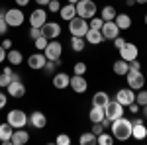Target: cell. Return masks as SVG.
Wrapping results in <instances>:
<instances>
[{
	"instance_id": "6da1fadb",
	"label": "cell",
	"mask_w": 147,
	"mask_h": 145,
	"mask_svg": "<svg viewBox=\"0 0 147 145\" xmlns=\"http://www.w3.org/2000/svg\"><path fill=\"white\" fill-rule=\"evenodd\" d=\"M131 127H134L131 120H129V118H124V116H120L118 120H114V122H112L110 132H112L114 139H118V141H125V139L131 137Z\"/></svg>"
},
{
	"instance_id": "7a4b0ae2",
	"label": "cell",
	"mask_w": 147,
	"mask_h": 145,
	"mask_svg": "<svg viewBox=\"0 0 147 145\" xmlns=\"http://www.w3.org/2000/svg\"><path fill=\"white\" fill-rule=\"evenodd\" d=\"M75 8H77V16L84 18V20H90L92 16H96V10H98V6L92 0H79L75 4Z\"/></svg>"
},
{
	"instance_id": "3957f363",
	"label": "cell",
	"mask_w": 147,
	"mask_h": 145,
	"mask_svg": "<svg viewBox=\"0 0 147 145\" xmlns=\"http://www.w3.org/2000/svg\"><path fill=\"white\" fill-rule=\"evenodd\" d=\"M69 32L71 35H77V37H84V34L88 32V20L75 16L73 20H69Z\"/></svg>"
},
{
	"instance_id": "277c9868",
	"label": "cell",
	"mask_w": 147,
	"mask_h": 145,
	"mask_svg": "<svg viewBox=\"0 0 147 145\" xmlns=\"http://www.w3.org/2000/svg\"><path fill=\"white\" fill-rule=\"evenodd\" d=\"M4 20L8 24V28H20L26 22V16L20 8H10V10H4Z\"/></svg>"
},
{
	"instance_id": "5b68a950",
	"label": "cell",
	"mask_w": 147,
	"mask_h": 145,
	"mask_svg": "<svg viewBox=\"0 0 147 145\" xmlns=\"http://www.w3.org/2000/svg\"><path fill=\"white\" fill-rule=\"evenodd\" d=\"M6 122L10 123L14 129L26 127V125H28V114H26L24 110H10L8 116H6Z\"/></svg>"
},
{
	"instance_id": "8992f818",
	"label": "cell",
	"mask_w": 147,
	"mask_h": 145,
	"mask_svg": "<svg viewBox=\"0 0 147 145\" xmlns=\"http://www.w3.org/2000/svg\"><path fill=\"white\" fill-rule=\"evenodd\" d=\"M43 55H45L47 61H59L61 55H63V45L59 43L57 39H49L47 47L43 49Z\"/></svg>"
},
{
	"instance_id": "52a82bcc",
	"label": "cell",
	"mask_w": 147,
	"mask_h": 145,
	"mask_svg": "<svg viewBox=\"0 0 147 145\" xmlns=\"http://www.w3.org/2000/svg\"><path fill=\"white\" fill-rule=\"evenodd\" d=\"M104 114H106V118L114 122V120H118L120 116H124V106L120 104V102L116 100V98H110V100L106 102V106H104Z\"/></svg>"
},
{
	"instance_id": "ba28073f",
	"label": "cell",
	"mask_w": 147,
	"mask_h": 145,
	"mask_svg": "<svg viewBox=\"0 0 147 145\" xmlns=\"http://www.w3.org/2000/svg\"><path fill=\"white\" fill-rule=\"evenodd\" d=\"M127 86L134 90H141L143 88V84H145V77H143V73L141 71H127Z\"/></svg>"
},
{
	"instance_id": "9c48e42d",
	"label": "cell",
	"mask_w": 147,
	"mask_h": 145,
	"mask_svg": "<svg viewBox=\"0 0 147 145\" xmlns=\"http://www.w3.org/2000/svg\"><path fill=\"white\" fill-rule=\"evenodd\" d=\"M116 100L120 102L122 106H129L131 102H136V90L134 88H120L116 92Z\"/></svg>"
},
{
	"instance_id": "30bf717a",
	"label": "cell",
	"mask_w": 147,
	"mask_h": 145,
	"mask_svg": "<svg viewBox=\"0 0 147 145\" xmlns=\"http://www.w3.org/2000/svg\"><path fill=\"white\" fill-rule=\"evenodd\" d=\"M145 118H134L131 123H134V127H131V137H136V139H145L147 137V127H145Z\"/></svg>"
},
{
	"instance_id": "8fae6325",
	"label": "cell",
	"mask_w": 147,
	"mask_h": 145,
	"mask_svg": "<svg viewBox=\"0 0 147 145\" xmlns=\"http://www.w3.org/2000/svg\"><path fill=\"white\" fill-rule=\"evenodd\" d=\"M118 51H120V59H124V61H127V63L134 61V59H137V53H139V51H137V45L136 43H127V41H125L124 47H120Z\"/></svg>"
},
{
	"instance_id": "7c38bea8",
	"label": "cell",
	"mask_w": 147,
	"mask_h": 145,
	"mask_svg": "<svg viewBox=\"0 0 147 145\" xmlns=\"http://www.w3.org/2000/svg\"><path fill=\"white\" fill-rule=\"evenodd\" d=\"M28 123L32 127H35V129H43L47 125V116L43 112L35 110V112H32V116H28Z\"/></svg>"
},
{
	"instance_id": "4fadbf2b",
	"label": "cell",
	"mask_w": 147,
	"mask_h": 145,
	"mask_svg": "<svg viewBox=\"0 0 147 145\" xmlns=\"http://www.w3.org/2000/svg\"><path fill=\"white\" fill-rule=\"evenodd\" d=\"M100 32H102V37H104V41L106 39H116L118 35H120V28L116 26V22H104L102 24V28H100Z\"/></svg>"
},
{
	"instance_id": "5bb4252c",
	"label": "cell",
	"mask_w": 147,
	"mask_h": 145,
	"mask_svg": "<svg viewBox=\"0 0 147 145\" xmlns=\"http://www.w3.org/2000/svg\"><path fill=\"white\" fill-rule=\"evenodd\" d=\"M12 80H22V78H20L18 73H14V69H12V67H4V69H2V73H0V88H6Z\"/></svg>"
},
{
	"instance_id": "9a60e30c",
	"label": "cell",
	"mask_w": 147,
	"mask_h": 145,
	"mask_svg": "<svg viewBox=\"0 0 147 145\" xmlns=\"http://www.w3.org/2000/svg\"><path fill=\"white\" fill-rule=\"evenodd\" d=\"M69 86L75 90L77 94H82V92H86V88H88V82H86L84 75H73V77H71V82H69Z\"/></svg>"
},
{
	"instance_id": "2e32d148",
	"label": "cell",
	"mask_w": 147,
	"mask_h": 145,
	"mask_svg": "<svg viewBox=\"0 0 147 145\" xmlns=\"http://www.w3.org/2000/svg\"><path fill=\"white\" fill-rule=\"evenodd\" d=\"M41 34L45 35L47 39H57L61 35V26L57 22H45L41 26Z\"/></svg>"
},
{
	"instance_id": "e0dca14e",
	"label": "cell",
	"mask_w": 147,
	"mask_h": 145,
	"mask_svg": "<svg viewBox=\"0 0 147 145\" xmlns=\"http://www.w3.org/2000/svg\"><path fill=\"white\" fill-rule=\"evenodd\" d=\"M45 22H47V12L43 10V8H35V10L30 14V24H32V28H41Z\"/></svg>"
},
{
	"instance_id": "ac0fdd59",
	"label": "cell",
	"mask_w": 147,
	"mask_h": 145,
	"mask_svg": "<svg viewBox=\"0 0 147 145\" xmlns=\"http://www.w3.org/2000/svg\"><path fill=\"white\" fill-rule=\"evenodd\" d=\"M6 88H8V96H12V98H24L26 96V86H24L22 80H12Z\"/></svg>"
},
{
	"instance_id": "d6986e66",
	"label": "cell",
	"mask_w": 147,
	"mask_h": 145,
	"mask_svg": "<svg viewBox=\"0 0 147 145\" xmlns=\"http://www.w3.org/2000/svg\"><path fill=\"white\" fill-rule=\"evenodd\" d=\"M45 63H47V59H45V55H43V51H41V53H32L30 59H28V67L34 69V71L43 69V67H45Z\"/></svg>"
},
{
	"instance_id": "ffe728a7",
	"label": "cell",
	"mask_w": 147,
	"mask_h": 145,
	"mask_svg": "<svg viewBox=\"0 0 147 145\" xmlns=\"http://www.w3.org/2000/svg\"><path fill=\"white\" fill-rule=\"evenodd\" d=\"M30 141V132H26L24 127H18V129H14V134H12V139L10 143L12 145H24Z\"/></svg>"
},
{
	"instance_id": "44dd1931",
	"label": "cell",
	"mask_w": 147,
	"mask_h": 145,
	"mask_svg": "<svg viewBox=\"0 0 147 145\" xmlns=\"http://www.w3.org/2000/svg\"><path fill=\"white\" fill-rule=\"evenodd\" d=\"M69 82H71V77H69L67 73H55L53 75V86L55 88H59V90L67 88Z\"/></svg>"
},
{
	"instance_id": "7402d4cb",
	"label": "cell",
	"mask_w": 147,
	"mask_h": 145,
	"mask_svg": "<svg viewBox=\"0 0 147 145\" xmlns=\"http://www.w3.org/2000/svg\"><path fill=\"white\" fill-rule=\"evenodd\" d=\"M12 134H14V127H12L10 123H0V143L8 145L12 139Z\"/></svg>"
},
{
	"instance_id": "603a6c76",
	"label": "cell",
	"mask_w": 147,
	"mask_h": 145,
	"mask_svg": "<svg viewBox=\"0 0 147 145\" xmlns=\"http://www.w3.org/2000/svg\"><path fill=\"white\" fill-rule=\"evenodd\" d=\"M84 39H86V43H92V45H100L102 41H104L100 30H90V28H88V32L84 34Z\"/></svg>"
},
{
	"instance_id": "cb8c5ba5",
	"label": "cell",
	"mask_w": 147,
	"mask_h": 145,
	"mask_svg": "<svg viewBox=\"0 0 147 145\" xmlns=\"http://www.w3.org/2000/svg\"><path fill=\"white\" fill-rule=\"evenodd\" d=\"M59 16L65 20V22H69V20H73L75 16H77V8H75V4H71V2H67L65 6H61V10H59Z\"/></svg>"
},
{
	"instance_id": "d4e9b609",
	"label": "cell",
	"mask_w": 147,
	"mask_h": 145,
	"mask_svg": "<svg viewBox=\"0 0 147 145\" xmlns=\"http://www.w3.org/2000/svg\"><path fill=\"white\" fill-rule=\"evenodd\" d=\"M6 59H8L10 65H16V67L24 63V55L18 51V49H8V51H6Z\"/></svg>"
},
{
	"instance_id": "484cf974",
	"label": "cell",
	"mask_w": 147,
	"mask_h": 145,
	"mask_svg": "<svg viewBox=\"0 0 147 145\" xmlns=\"http://www.w3.org/2000/svg\"><path fill=\"white\" fill-rule=\"evenodd\" d=\"M114 22H116V26H118L120 30H129V28H131V18H129L127 14H116Z\"/></svg>"
},
{
	"instance_id": "4316f807",
	"label": "cell",
	"mask_w": 147,
	"mask_h": 145,
	"mask_svg": "<svg viewBox=\"0 0 147 145\" xmlns=\"http://www.w3.org/2000/svg\"><path fill=\"white\" fill-rule=\"evenodd\" d=\"M88 118H90V122H92V123L102 122V120L106 118V114H104V108H102V106H92L90 112H88Z\"/></svg>"
},
{
	"instance_id": "83f0119b",
	"label": "cell",
	"mask_w": 147,
	"mask_h": 145,
	"mask_svg": "<svg viewBox=\"0 0 147 145\" xmlns=\"http://www.w3.org/2000/svg\"><path fill=\"white\" fill-rule=\"evenodd\" d=\"M114 73L118 75V77H125L127 75V71H129V63L127 61H124V59H118L116 63H114Z\"/></svg>"
},
{
	"instance_id": "f1b7e54d",
	"label": "cell",
	"mask_w": 147,
	"mask_h": 145,
	"mask_svg": "<svg viewBox=\"0 0 147 145\" xmlns=\"http://www.w3.org/2000/svg\"><path fill=\"white\" fill-rule=\"evenodd\" d=\"M110 100V96L104 92V90H98V92H94V96H92V106H106V102Z\"/></svg>"
},
{
	"instance_id": "f546056e",
	"label": "cell",
	"mask_w": 147,
	"mask_h": 145,
	"mask_svg": "<svg viewBox=\"0 0 147 145\" xmlns=\"http://www.w3.org/2000/svg\"><path fill=\"white\" fill-rule=\"evenodd\" d=\"M116 14H118V12H116V8L108 4V6H104V8H102V12H100V18L104 20V22H114Z\"/></svg>"
},
{
	"instance_id": "4dcf8cb0",
	"label": "cell",
	"mask_w": 147,
	"mask_h": 145,
	"mask_svg": "<svg viewBox=\"0 0 147 145\" xmlns=\"http://www.w3.org/2000/svg\"><path fill=\"white\" fill-rule=\"evenodd\" d=\"M84 45H86V39H84V37H77V35L71 37V49H73L75 53H80V51L84 49Z\"/></svg>"
},
{
	"instance_id": "1f68e13d",
	"label": "cell",
	"mask_w": 147,
	"mask_h": 145,
	"mask_svg": "<svg viewBox=\"0 0 147 145\" xmlns=\"http://www.w3.org/2000/svg\"><path fill=\"white\" fill-rule=\"evenodd\" d=\"M96 143L98 145H112L114 143V135H110L108 132H102L100 135H96Z\"/></svg>"
},
{
	"instance_id": "d6a6232c",
	"label": "cell",
	"mask_w": 147,
	"mask_h": 145,
	"mask_svg": "<svg viewBox=\"0 0 147 145\" xmlns=\"http://www.w3.org/2000/svg\"><path fill=\"white\" fill-rule=\"evenodd\" d=\"M80 145H94L96 143V135L92 134V132H86V134H82L80 135Z\"/></svg>"
},
{
	"instance_id": "836d02e7",
	"label": "cell",
	"mask_w": 147,
	"mask_h": 145,
	"mask_svg": "<svg viewBox=\"0 0 147 145\" xmlns=\"http://www.w3.org/2000/svg\"><path fill=\"white\" fill-rule=\"evenodd\" d=\"M57 67H61V59H59V61H47L45 67H43V71H45L47 75H53Z\"/></svg>"
},
{
	"instance_id": "e575fe53",
	"label": "cell",
	"mask_w": 147,
	"mask_h": 145,
	"mask_svg": "<svg viewBox=\"0 0 147 145\" xmlns=\"http://www.w3.org/2000/svg\"><path fill=\"white\" fill-rule=\"evenodd\" d=\"M102 24H104V20H102V18H98V16H92L90 20H88V28H90V30H100Z\"/></svg>"
},
{
	"instance_id": "d590c367",
	"label": "cell",
	"mask_w": 147,
	"mask_h": 145,
	"mask_svg": "<svg viewBox=\"0 0 147 145\" xmlns=\"http://www.w3.org/2000/svg\"><path fill=\"white\" fill-rule=\"evenodd\" d=\"M136 102L139 104V106H145V104H147V90H145V88L137 90V94H136Z\"/></svg>"
},
{
	"instance_id": "8d00e7d4",
	"label": "cell",
	"mask_w": 147,
	"mask_h": 145,
	"mask_svg": "<svg viewBox=\"0 0 147 145\" xmlns=\"http://www.w3.org/2000/svg\"><path fill=\"white\" fill-rule=\"evenodd\" d=\"M47 41H49V39H47L45 35H41V37H37V39H34L35 49H37V51H43V49L47 47Z\"/></svg>"
},
{
	"instance_id": "74e56055",
	"label": "cell",
	"mask_w": 147,
	"mask_h": 145,
	"mask_svg": "<svg viewBox=\"0 0 147 145\" xmlns=\"http://www.w3.org/2000/svg\"><path fill=\"white\" fill-rule=\"evenodd\" d=\"M47 10L59 14V10H61V2H59V0H49V4H47Z\"/></svg>"
},
{
	"instance_id": "f35d334b",
	"label": "cell",
	"mask_w": 147,
	"mask_h": 145,
	"mask_svg": "<svg viewBox=\"0 0 147 145\" xmlns=\"http://www.w3.org/2000/svg\"><path fill=\"white\" fill-rule=\"evenodd\" d=\"M8 32V24L4 20V10H0V35H4Z\"/></svg>"
},
{
	"instance_id": "ab89813d",
	"label": "cell",
	"mask_w": 147,
	"mask_h": 145,
	"mask_svg": "<svg viewBox=\"0 0 147 145\" xmlns=\"http://www.w3.org/2000/svg\"><path fill=\"white\" fill-rule=\"evenodd\" d=\"M73 71H75V75H84V73H86V65H84L82 61H79V63L73 67Z\"/></svg>"
},
{
	"instance_id": "60d3db41",
	"label": "cell",
	"mask_w": 147,
	"mask_h": 145,
	"mask_svg": "<svg viewBox=\"0 0 147 145\" xmlns=\"http://www.w3.org/2000/svg\"><path fill=\"white\" fill-rule=\"evenodd\" d=\"M41 28H30V37L32 39H37V37H41Z\"/></svg>"
},
{
	"instance_id": "b9f144b4",
	"label": "cell",
	"mask_w": 147,
	"mask_h": 145,
	"mask_svg": "<svg viewBox=\"0 0 147 145\" xmlns=\"http://www.w3.org/2000/svg\"><path fill=\"white\" fill-rule=\"evenodd\" d=\"M55 141H57L59 145H69V143H71V137H69V135H65V134H61V135L55 139Z\"/></svg>"
},
{
	"instance_id": "7bdbcfd3",
	"label": "cell",
	"mask_w": 147,
	"mask_h": 145,
	"mask_svg": "<svg viewBox=\"0 0 147 145\" xmlns=\"http://www.w3.org/2000/svg\"><path fill=\"white\" fill-rule=\"evenodd\" d=\"M102 132H104V125H102L100 122H96V123H92V134L94 135H100Z\"/></svg>"
},
{
	"instance_id": "ee69618b",
	"label": "cell",
	"mask_w": 147,
	"mask_h": 145,
	"mask_svg": "<svg viewBox=\"0 0 147 145\" xmlns=\"http://www.w3.org/2000/svg\"><path fill=\"white\" fill-rule=\"evenodd\" d=\"M125 108H127V110L131 112V114H137V112H139V108H141V106H139V104H137V102H131V104H129V106H125Z\"/></svg>"
},
{
	"instance_id": "f6af8a7d",
	"label": "cell",
	"mask_w": 147,
	"mask_h": 145,
	"mask_svg": "<svg viewBox=\"0 0 147 145\" xmlns=\"http://www.w3.org/2000/svg\"><path fill=\"white\" fill-rule=\"evenodd\" d=\"M129 71H141V65H139V61H137V59L129 61Z\"/></svg>"
},
{
	"instance_id": "bcb514c9",
	"label": "cell",
	"mask_w": 147,
	"mask_h": 145,
	"mask_svg": "<svg viewBox=\"0 0 147 145\" xmlns=\"http://www.w3.org/2000/svg\"><path fill=\"white\" fill-rule=\"evenodd\" d=\"M124 43H125V39H124V37H120V35H118V37L114 39V47H116V49H120V47H124Z\"/></svg>"
},
{
	"instance_id": "7dc6e473",
	"label": "cell",
	"mask_w": 147,
	"mask_h": 145,
	"mask_svg": "<svg viewBox=\"0 0 147 145\" xmlns=\"http://www.w3.org/2000/svg\"><path fill=\"white\" fill-rule=\"evenodd\" d=\"M6 104H8V96H6L4 92H0V110H2Z\"/></svg>"
},
{
	"instance_id": "c3c4849f",
	"label": "cell",
	"mask_w": 147,
	"mask_h": 145,
	"mask_svg": "<svg viewBox=\"0 0 147 145\" xmlns=\"http://www.w3.org/2000/svg\"><path fill=\"white\" fill-rule=\"evenodd\" d=\"M2 47H4V49H6V51H8V49H12V39H4V41H2Z\"/></svg>"
},
{
	"instance_id": "681fc988",
	"label": "cell",
	"mask_w": 147,
	"mask_h": 145,
	"mask_svg": "<svg viewBox=\"0 0 147 145\" xmlns=\"http://www.w3.org/2000/svg\"><path fill=\"white\" fill-rule=\"evenodd\" d=\"M4 59H6V49H4V47L0 45V63H2Z\"/></svg>"
},
{
	"instance_id": "f907efd6",
	"label": "cell",
	"mask_w": 147,
	"mask_h": 145,
	"mask_svg": "<svg viewBox=\"0 0 147 145\" xmlns=\"http://www.w3.org/2000/svg\"><path fill=\"white\" fill-rule=\"evenodd\" d=\"M30 0H16V6H28Z\"/></svg>"
},
{
	"instance_id": "816d5d0a",
	"label": "cell",
	"mask_w": 147,
	"mask_h": 145,
	"mask_svg": "<svg viewBox=\"0 0 147 145\" xmlns=\"http://www.w3.org/2000/svg\"><path fill=\"white\" fill-rule=\"evenodd\" d=\"M35 4H37V6H47L49 0H35Z\"/></svg>"
},
{
	"instance_id": "f5cc1de1",
	"label": "cell",
	"mask_w": 147,
	"mask_h": 145,
	"mask_svg": "<svg viewBox=\"0 0 147 145\" xmlns=\"http://www.w3.org/2000/svg\"><path fill=\"white\" fill-rule=\"evenodd\" d=\"M141 108H143V110H141V116L147 120V104H145V106H141Z\"/></svg>"
},
{
	"instance_id": "db71d44e",
	"label": "cell",
	"mask_w": 147,
	"mask_h": 145,
	"mask_svg": "<svg viewBox=\"0 0 147 145\" xmlns=\"http://www.w3.org/2000/svg\"><path fill=\"white\" fill-rule=\"evenodd\" d=\"M125 4H127V6H134V4H136V0H125Z\"/></svg>"
},
{
	"instance_id": "11a10c76",
	"label": "cell",
	"mask_w": 147,
	"mask_h": 145,
	"mask_svg": "<svg viewBox=\"0 0 147 145\" xmlns=\"http://www.w3.org/2000/svg\"><path fill=\"white\" fill-rule=\"evenodd\" d=\"M136 4H147V0H136Z\"/></svg>"
},
{
	"instance_id": "9f6ffc18",
	"label": "cell",
	"mask_w": 147,
	"mask_h": 145,
	"mask_svg": "<svg viewBox=\"0 0 147 145\" xmlns=\"http://www.w3.org/2000/svg\"><path fill=\"white\" fill-rule=\"evenodd\" d=\"M67 2H71V4H77V2H79V0H67Z\"/></svg>"
},
{
	"instance_id": "6f0895ef",
	"label": "cell",
	"mask_w": 147,
	"mask_h": 145,
	"mask_svg": "<svg viewBox=\"0 0 147 145\" xmlns=\"http://www.w3.org/2000/svg\"><path fill=\"white\" fill-rule=\"evenodd\" d=\"M145 26H147V14H145Z\"/></svg>"
}]
</instances>
